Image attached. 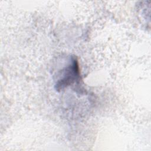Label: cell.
<instances>
[{
	"instance_id": "1",
	"label": "cell",
	"mask_w": 151,
	"mask_h": 151,
	"mask_svg": "<svg viewBox=\"0 0 151 151\" xmlns=\"http://www.w3.org/2000/svg\"><path fill=\"white\" fill-rule=\"evenodd\" d=\"M80 77V71L77 61L74 58L71 62L61 71V77L56 83V88L61 90L67 87L78 80Z\"/></svg>"
}]
</instances>
